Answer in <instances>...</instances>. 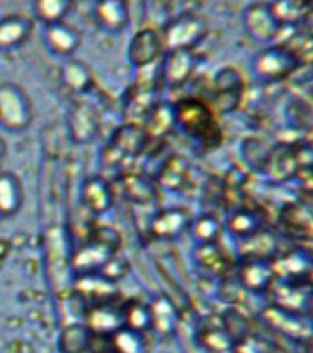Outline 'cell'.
I'll list each match as a JSON object with an SVG mask.
<instances>
[{
    "label": "cell",
    "instance_id": "603a6c76",
    "mask_svg": "<svg viewBox=\"0 0 313 353\" xmlns=\"http://www.w3.org/2000/svg\"><path fill=\"white\" fill-rule=\"evenodd\" d=\"M111 347L115 353H149L148 333L122 327L109 339Z\"/></svg>",
    "mask_w": 313,
    "mask_h": 353
},
{
    "label": "cell",
    "instance_id": "5bb4252c",
    "mask_svg": "<svg viewBox=\"0 0 313 353\" xmlns=\"http://www.w3.org/2000/svg\"><path fill=\"white\" fill-rule=\"evenodd\" d=\"M179 125L177 121V107L170 101H159L155 105L151 112L144 118V131L151 140H162Z\"/></svg>",
    "mask_w": 313,
    "mask_h": 353
},
{
    "label": "cell",
    "instance_id": "8fae6325",
    "mask_svg": "<svg viewBox=\"0 0 313 353\" xmlns=\"http://www.w3.org/2000/svg\"><path fill=\"white\" fill-rule=\"evenodd\" d=\"M243 26L256 41H271L278 33V15L273 6L253 4L243 13Z\"/></svg>",
    "mask_w": 313,
    "mask_h": 353
},
{
    "label": "cell",
    "instance_id": "9a60e30c",
    "mask_svg": "<svg viewBox=\"0 0 313 353\" xmlns=\"http://www.w3.org/2000/svg\"><path fill=\"white\" fill-rule=\"evenodd\" d=\"M148 143L149 138L144 131V127L135 123V121H129V123H124V125L116 129L111 148L115 149L118 154L140 157L148 148Z\"/></svg>",
    "mask_w": 313,
    "mask_h": 353
},
{
    "label": "cell",
    "instance_id": "7402d4cb",
    "mask_svg": "<svg viewBox=\"0 0 313 353\" xmlns=\"http://www.w3.org/2000/svg\"><path fill=\"white\" fill-rule=\"evenodd\" d=\"M120 188L122 193L137 204H148L157 197V184L149 176L140 175V173L122 175Z\"/></svg>",
    "mask_w": 313,
    "mask_h": 353
},
{
    "label": "cell",
    "instance_id": "44dd1931",
    "mask_svg": "<svg viewBox=\"0 0 313 353\" xmlns=\"http://www.w3.org/2000/svg\"><path fill=\"white\" fill-rule=\"evenodd\" d=\"M94 346V335L83 322L66 324L61 330L59 350L61 353H91Z\"/></svg>",
    "mask_w": 313,
    "mask_h": 353
},
{
    "label": "cell",
    "instance_id": "7a4b0ae2",
    "mask_svg": "<svg viewBox=\"0 0 313 353\" xmlns=\"http://www.w3.org/2000/svg\"><path fill=\"white\" fill-rule=\"evenodd\" d=\"M209 35V22L196 13H182L171 19L160 32L166 52L173 50H196Z\"/></svg>",
    "mask_w": 313,
    "mask_h": 353
},
{
    "label": "cell",
    "instance_id": "ba28073f",
    "mask_svg": "<svg viewBox=\"0 0 313 353\" xmlns=\"http://www.w3.org/2000/svg\"><path fill=\"white\" fill-rule=\"evenodd\" d=\"M82 203L91 214H107L116 203L115 184L102 175L88 176L82 186Z\"/></svg>",
    "mask_w": 313,
    "mask_h": 353
},
{
    "label": "cell",
    "instance_id": "d4e9b609",
    "mask_svg": "<svg viewBox=\"0 0 313 353\" xmlns=\"http://www.w3.org/2000/svg\"><path fill=\"white\" fill-rule=\"evenodd\" d=\"M122 316H124V327L149 333L151 331V311L149 303L140 300H129L122 305Z\"/></svg>",
    "mask_w": 313,
    "mask_h": 353
},
{
    "label": "cell",
    "instance_id": "9c48e42d",
    "mask_svg": "<svg viewBox=\"0 0 313 353\" xmlns=\"http://www.w3.org/2000/svg\"><path fill=\"white\" fill-rule=\"evenodd\" d=\"M43 41L52 54L68 59L76 54V50L82 44V32L66 21H61L44 26Z\"/></svg>",
    "mask_w": 313,
    "mask_h": 353
},
{
    "label": "cell",
    "instance_id": "4dcf8cb0",
    "mask_svg": "<svg viewBox=\"0 0 313 353\" xmlns=\"http://www.w3.org/2000/svg\"><path fill=\"white\" fill-rule=\"evenodd\" d=\"M74 2H82V0H74Z\"/></svg>",
    "mask_w": 313,
    "mask_h": 353
},
{
    "label": "cell",
    "instance_id": "52a82bcc",
    "mask_svg": "<svg viewBox=\"0 0 313 353\" xmlns=\"http://www.w3.org/2000/svg\"><path fill=\"white\" fill-rule=\"evenodd\" d=\"M192 214L187 208L181 206H170V208L159 210L149 221V232L157 239L171 241L181 237L187 230H190L192 225Z\"/></svg>",
    "mask_w": 313,
    "mask_h": 353
},
{
    "label": "cell",
    "instance_id": "f546056e",
    "mask_svg": "<svg viewBox=\"0 0 313 353\" xmlns=\"http://www.w3.org/2000/svg\"><path fill=\"white\" fill-rule=\"evenodd\" d=\"M4 154H6V140L0 137V160L4 159Z\"/></svg>",
    "mask_w": 313,
    "mask_h": 353
},
{
    "label": "cell",
    "instance_id": "484cf974",
    "mask_svg": "<svg viewBox=\"0 0 313 353\" xmlns=\"http://www.w3.org/2000/svg\"><path fill=\"white\" fill-rule=\"evenodd\" d=\"M188 179V162L182 157H173L162 165L159 173V184L168 192L181 190Z\"/></svg>",
    "mask_w": 313,
    "mask_h": 353
},
{
    "label": "cell",
    "instance_id": "5b68a950",
    "mask_svg": "<svg viewBox=\"0 0 313 353\" xmlns=\"http://www.w3.org/2000/svg\"><path fill=\"white\" fill-rule=\"evenodd\" d=\"M162 55H164V46H162L160 32L153 28H142L140 32L135 33L127 48V57L135 68L155 65L162 59Z\"/></svg>",
    "mask_w": 313,
    "mask_h": 353
},
{
    "label": "cell",
    "instance_id": "30bf717a",
    "mask_svg": "<svg viewBox=\"0 0 313 353\" xmlns=\"http://www.w3.org/2000/svg\"><path fill=\"white\" fill-rule=\"evenodd\" d=\"M93 13L96 24L107 33H122L131 22L129 0H96Z\"/></svg>",
    "mask_w": 313,
    "mask_h": 353
},
{
    "label": "cell",
    "instance_id": "277c9868",
    "mask_svg": "<svg viewBox=\"0 0 313 353\" xmlns=\"http://www.w3.org/2000/svg\"><path fill=\"white\" fill-rule=\"evenodd\" d=\"M198 68V55L193 50H173L166 52L160 61L162 85L168 88H179L187 85Z\"/></svg>",
    "mask_w": 313,
    "mask_h": 353
},
{
    "label": "cell",
    "instance_id": "4316f807",
    "mask_svg": "<svg viewBox=\"0 0 313 353\" xmlns=\"http://www.w3.org/2000/svg\"><path fill=\"white\" fill-rule=\"evenodd\" d=\"M190 232H192V237L199 245H214L218 241V237H220L221 226L218 219H214L212 215L205 214L192 221Z\"/></svg>",
    "mask_w": 313,
    "mask_h": 353
},
{
    "label": "cell",
    "instance_id": "ac0fdd59",
    "mask_svg": "<svg viewBox=\"0 0 313 353\" xmlns=\"http://www.w3.org/2000/svg\"><path fill=\"white\" fill-rule=\"evenodd\" d=\"M61 83L72 94H85L93 88L94 72L85 61L68 57L61 65Z\"/></svg>",
    "mask_w": 313,
    "mask_h": 353
},
{
    "label": "cell",
    "instance_id": "7c38bea8",
    "mask_svg": "<svg viewBox=\"0 0 313 353\" xmlns=\"http://www.w3.org/2000/svg\"><path fill=\"white\" fill-rule=\"evenodd\" d=\"M74 291L88 305H94V303L113 302V298L118 294V283L105 278L102 272H85V274H77Z\"/></svg>",
    "mask_w": 313,
    "mask_h": 353
},
{
    "label": "cell",
    "instance_id": "83f0119b",
    "mask_svg": "<svg viewBox=\"0 0 313 353\" xmlns=\"http://www.w3.org/2000/svg\"><path fill=\"white\" fill-rule=\"evenodd\" d=\"M99 272H102L105 278H109L111 281L118 283V281H120L122 278H126V274L129 272V263H127L126 259H122L120 256H115V258L111 259L109 263L105 265Z\"/></svg>",
    "mask_w": 313,
    "mask_h": 353
},
{
    "label": "cell",
    "instance_id": "ffe728a7",
    "mask_svg": "<svg viewBox=\"0 0 313 353\" xmlns=\"http://www.w3.org/2000/svg\"><path fill=\"white\" fill-rule=\"evenodd\" d=\"M99 127L98 112L93 105L79 103L72 112L70 132L76 143H88L94 140Z\"/></svg>",
    "mask_w": 313,
    "mask_h": 353
},
{
    "label": "cell",
    "instance_id": "8992f818",
    "mask_svg": "<svg viewBox=\"0 0 313 353\" xmlns=\"http://www.w3.org/2000/svg\"><path fill=\"white\" fill-rule=\"evenodd\" d=\"M83 324L87 325L94 339H111L116 331L124 327L122 305H115L113 302L88 305Z\"/></svg>",
    "mask_w": 313,
    "mask_h": 353
},
{
    "label": "cell",
    "instance_id": "2e32d148",
    "mask_svg": "<svg viewBox=\"0 0 313 353\" xmlns=\"http://www.w3.org/2000/svg\"><path fill=\"white\" fill-rule=\"evenodd\" d=\"M33 30V19L28 15H8L0 21V50H15L26 43Z\"/></svg>",
    "mask_w": 313,
    "mask_h": 353
},
{
    "label": "cell",
    "instance_id": "e0dca14e",
    "mask_svg": "<svg viewBox=\"0 0 313 353\" xmlns=\"http://www.w3.org/2000/svg\"><path fill=\"white\" fill-rule=\"evenodd\" d=\"M149 311H151V331L160 339H170L179 324V313L173 302L162 294L149 303Z\"/></svg>",
    "mask_w": 313,
    "mask_h": 353
},
{
    "label": "cell",
    "instance_id": "cb8c5ba5",
    "mask_svg": "<svg viewBox=\"0 0 313 353\" xmlns=\"http://www.w3.org/2000/svg\"><path fill=\"white\" fill-rule=\"evenodd\" d=\"M74 0H33V15L44 26L65 21V17L70 13Z\"/></svg>",
    "mask_w": 313,
    "mask_h": 353
},
{
    "label": "cell",
    "instance_id": "d6986e66",
    "mask_svg": "<svg viewBox=\"0 0 313 353\" xmlns=\"http://www.w3.org/2000/svg\"><path fill=\"white\" fill-rule=\"evenodd\" d=\"M24 203V186L22 181L11 171L0 173V217L8 219L19 214Z\"/></svg>",
    "mask_w": 313,
    "mask_h": 353
},
{
    "label": "cell",
    "instance_id": "6da1fadb",
    "mask_svg": "<svg viewBox=\"0 0 313 353\" xmlns=\"http://www.w3.org/2000/svg\"><path fill=\"white\" fill-rule=\"evenodd\" d=\"M122 239L118 232L102 226L93 232V236L77 248L72 256V269L76 274H85V272H99L111 259L118 256Z\"/></svg>",
    "mask_w": 313,
    "mask_h": 353
},
{
    "label": "cell",
    "instance_id": "3957f363",
    "mask_svg": "<svg viewBox=\"0 0 313 353\" xmlns=\"http://www.w3.org/2000/svg\"><path fill=\"white\" fill-rule=\"evenodd\" d=\"M33 103L26 90L17 83L0 85V127L10 132H22L32 125Z\"/></svg>",
    "mask_w": 313,
    "mask_h": 353
},
{
    "label": "cell",
    "instance_id": "f1b7e54d",
    "mask_svg": "<svg viewBox=\"0 0 313 353\" xmlns=\"http://www.w3.org/2000/svg\"><path fill=\"white\" fill-rule=\"evenodd\" d=\"M91 353H115V350L111 347V344H109V346H107V347H105V346L94 347V346H93V350H91Z\"/></svg>",
    "mask_w": 313,
    "mask_h": 353
},
{
    "label": "cell",
    "instance_id": "4fadbf2b",
    "mask_svg": "<svg viewBox=\"0 0 313 353\" xmlns=\"http://www.w3.org/2000/svg\"><path fill=\"white\" fill-rule=\"evenodd\" d=\"M295 57L282 48H267L253 59V70L264 79H278L293 70Z\"/></svg>",
    "mask_w": 313,
    "mask_h": 353
}]
</instances>
